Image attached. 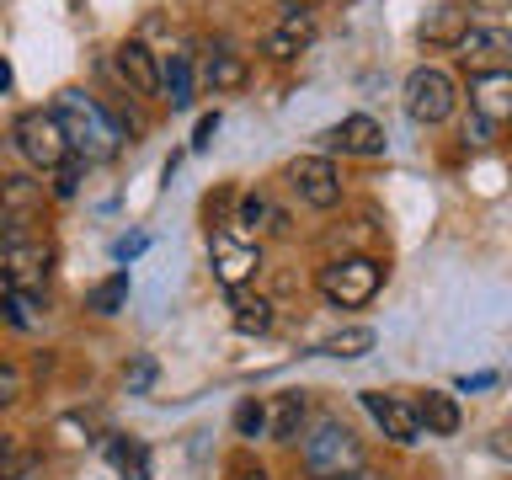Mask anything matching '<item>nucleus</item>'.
I'll use <instances>...</instances> for the list:
<instances>
[{"label": "nucleus", "mask_w": 512, "mask_h": 480, "mask_svg": "<svg viewBox=\"0 0 512 480\" xmlns=\"http://www.w3.org/2000/svg\"><path fill=\"white\" fill-rule=\"evenodd\" d=\"M54 118L64 123V139H70V155L80 160H112L123 150V123L86 91H59Z\"/></svg>", "instance_id": "obj_1"}, {"label": "nucleus", "mask_w": 512, "mask_h": 480, "mask_svg": "<svg viewBox=\"0 0 512 480\" xmlns=\"http://www.w3.org/2000/svg\"><path fill=\"white\" fill-rule=\"evenodd\" d=\"M48 272H54V240L43 230H32L27 219H0V278L11 288H38L48 283Z\"/></svg>", "instance_id": "obj_2"}, {"label": "nucleus", "mask_w": 512, "mask_h": 480, "mask_svg": "<svg viewBox=\"0 0 512 480\" xmlns=\"http://www.w3.org/2000/svg\"><path fill=\"white\" fill-rule=\"evenodd\" d=\"M299 464L310 480H347L363 470V443L352 438V427L342 416H320L299 443Z\"/></svg>", "instance_id": "obj_3"}, {"label": "nucleus", "mask_w": 512, "mask_h": 480, "mask_svg": "<svg viewBox=\"0 0 512 480\" xmlns=\"http://www.w3.org/2000/svg\"><path fill=\"white\" fill-rule=\"evenodd\" d=\"M315 283H320V299L336 304V310H363L384 288V262H374V256H336V262L320 267Z\"/></svg>", "instance_id": "obj_4"}, {"label": "nucleus", "mask_w": 512, "mask_h": 480, "mask_svg": "<svg viewBox=\"0 0 512 480\" xmlns=\"http://www.w3.org/2000/svg\"><path fill=\"white\" fill-rule=\"evenodd\" d=\"M11 144L32 171H59L64 160H70V139H64V123L54 118V107L48 112L43 107L22 112V118L11 123Z\"/></svg>", "instance_id": "obj_5"}, {"label": "nucleus", "mask_w": 512, "mask_h": 480, "mask_svg": "<svg viewBox=\"0 0 512 480\" xmlns=\"http://www.w3.org/2000/svg\"><path fill=\"white\" fill-rule=\"evenodd\" d=\"M454 107H459V86H454V75L438 70V64H416V70L406 75V112L416 123H443V118H454Z\"/></svg>", "instance_id": "obj_6"}, {"label": "nucleus", "mask_w": 512, "mask_h": 480, "mask_svg": "<svg viewBox=\"0 0 512 480\" xmlns=\"http://www.w3.org/2000/svg\"><path fill=\"white\" fill-rule=\"evenodd\" d=\"M208 262H214V278L230 288H246L256 278V267H262V246L246 235H235V230H214L208 235Z\"/></svg>", "instance_id": "obj_7"}, {"label": "nucleus", "mask_w": 512, "mask_h": 480, "mask_svg": "<svg viewBox=\"0 0 512 480\" xmlns=\"http://www.w3.org/2000/svg\"><path fill=\"white\" fill-rule=\"evenodd\" d=\"M454 54H459V64L470 75H496V70H507V64H512V32L502 22H475L454 43Z\"/></svg>", "instance_id": "obj_8"}, {"label": "nucleus", "mask_w": 512, "mask_h": 480, "mask_svg": "<svg viewBox=\"0 0 512 480\" xmlns=\"http://www.w3.org/2000/svg\"><path fill=\"white\" fill-rule=\"evenodd\" d=\"M288 187H294L299 203H310V208H336L342 203V171L331 166V155L288 160Z\"/></svg>", "instance_id": "obj_9"}, {"label": "nucleus", "mask_w": 512, "mask_h": 480, "mask_svg": "<svg viewBox=\"0 0 512 480\" xmlns=\"http://www.w3.org/2000/svg\"><path fill=\"white\" fill-rule=\"evenodd\" d=\"M310 43H315V11H304V6H288L278 22L262 32V54H267V59H278V64L299 59Z\"/></svg>", "instance_id": "obj_10"}, {"label": "nucleus", "mask_w": 512, "mask_h": 480, "mask_svg": "<svg viewBox=\"0 0 512 480\" xmlns=\"http://www.w3.org/2000/svg\"><path fill=\"white\" fill-rule=\"evenodd\" d=\"M363 411L379 422L384 438H395V443H422V416H416V400L368 390V395H363Z\"/></svg>", "instance_id": "obj_11"}, {"label": "nucleus", "mask_w": 512, "mask_h": 480, "mask_svg": "<svg viewBox=\"0 0 512 480\" xmlns=\"http://www.w3.org/2000/svg\"><path fill=\"white\" fill-rule=\"evenodd\" d=\"M470 112H475V118H486L491 128L512 123V70L475 75V86H470Z\"/></svg>", "instance_id": "obj_12"}, {"label": "nucleus", "mask_w": 512, "mask_h": 480, "mask_svg": "<svg viewBox=\"0 0 512 480\" xmlns=\"http://www.w3.org/2000/svg\"><path fill=\"white\" fill-rule=\"evenodd\" d=\"M326 144H331V150H342V155L374 160V155H384V128L368 118V112H352V118H342V123L326 134Z\"/></svg>", "instance_id": "obj_13"}, {"label": "nucleus", "mask_w": 512, "mask_h": 480, "mask_svg": "<svg viewBox=\"0 0 512 480\" xmlns=\"http://www.w3.org/2000/svg\"><path fill=\"white\" fill-rule=\"evenodd\" d=\"M475 22H470V6H459V0H443V6H432L427 16H422V43L427 48H454L464 32H470Z\"/></svg>", "instance_id": "obj_14"}, {"label": "nucleus", "mask_w": 512, "mask_h": 480, "mask_svg": "<svg viewBox=\"0 0 512 480\" xmlns=\"http://www.w3.org/2000/svg\"><path fill=\"white\" fill-rule=\"evenodd\" d=\"M203 86L208 91H240L251 80V64H246V54H235L230 43H219V48H208L203 54Z\"/></svg>", "instance_id": "obj_15"}, {"label": "nucleus", "mask_w": 512, "mask_h": 480, "mask_svg": "<svg viewBox=\"0 0 512 480\" xmlns=\"http://www.w3.org/2000/svg\"><path fill=\"white\" fill-rule=\"evenodd\" d=\"M118 75H123L139 96H160V64H155V54H150L139 38L118 48Z\"/></svg>", "instance_id": "obj_16"}, {"label": "nucleus", "mask_w": 512, "mask_h": 480, "mask_svg": "<svg viewBox=\"0 0 512 480\" xmlns=\"http://www.w3.org/2000/svg\"><path fill=\"white\" fill-rule=\"evenodd\" d=\"M416 416H422V432H427V438H454V432H459V400L443 395V390L416 395Z\"/></svg>", "instance_id": "obj_17"}, {"label": "nucleus", "mask_w": 512, "mask_h": 480, "mask_svg": "<svg viewBox=\"0 0 512 480\" xmlns=\"http://www.w3.org/2000/svg\"><path fill=\"white\" fill-rule=\"evenodd\" d=\"M230 320H235V331H246V336H262L272 331V299L267 294H246V288H235L230 294Z\"/></svg>", "instance_id": "obj_18"}, {"label": "nucleus", "mask_w": 512, "mask_h": 480, "mask_svg": "<svg viewBox=\"0 0 512 480\" xmlns=\"http://www.w3.org/2000/svg\"><path fill=\"white\" fill-rule=\"evenodd\" d=\"M160 96H166L176 112L192 107V54H166L160 59Z\"/></svg>", "instance_id": "obj_19"}, {"label": "nucleus", "mask_w": 512, "mask_h": 480, "mask_svg": "<svg viewBox=\"0 0 512 480\" xmlns=\"http://www.w3.org/2000/svg\"><path fill=\"white\" fill-rule=\"evenodd\" d=\"M299 427H304V395L288 390V395L272 400V411H267V438L272 443H294Z\"/></svg>", "instance_id": "obj_20"}, {"label": "nucleus", "mask_w": 512, "mask_h": 480, "mask_svg": "<svg viewBox=\"0 0 512 480\" xmlns=\"http://www.w3.org/2000/svg\"><path fill=\"white\" fill-rule=\"evenodd\" d=\"M107 464L118 480H150V448L139 438H107Z\"/></svg>", "instance_id": "obj_21"}, {"label": "nucleus", "mask_w": 512, "mask_h": 480, "mask_svg": "<svg viewBox=\"0 0 512 480\" xmlns=\"http://www.w3.org/2000/svg\"><path fill=\"white\" fill-rule=\"evenodd\" d=\"M38 203H43V182H32V176H0V208L11 219H22Z\"/></svg>", "instance_id": "obj_22"}, {"label": "nucleus", "mask_w": 512, "mask_h": 480, "mask_svg": "<svg viewBox=\"0 0 512 480\" xmlns=\"http://www.w3.org/2000/svg\"><path fill=\"white\" fill-rule=\"evenodd\" d=\"M123 304H128V272H112V278H102L86 294V310L91 315H118Z\"/></svg>", "instance_id": "obj_23"}, {"label": "nucleus", "mask_w": 512, "mask_h": 480, "mask_svg": "<svg viewBox=\"0 0 512 480\" xmlns=\"http://www.w3.org/2000/svg\"><path fill=\"white\" fill-rule=\"evenodd\" d=\"M0 310H6V320L16 331H38L43 326V310H38V294H32V288H11V294L0 299Z\"/></svg>", "instance_id": "obj_24"}, {"label": "nucleus", "mask_w": 512, "mask_h": 480, "mask_svg": "<svg viewBox=\"0 0 512 480\" xmlns=\"http://www.w3.org/2000/svg\"><path fill=\"white\" fill-rule=\"evenodd\" d=\"M315 352H326V358H363V352H374V331H368V326H347V331L326 336Z\"/></svg>", "instance_id": "obj_25"}, {"label": "nucleus", "mask_w": 512, "mask_h": 480, "mask_svg": "<svg viewBox=\"0 0 512 480\" xmlns=\"http://www.w3.org/2000/svg\"><path fill=\"white\" fill-rule=\"evenodd\" d=\"M240 224H251V230H283V214L272 208L267 192H246L240 198Z\"/></svg>", "instance_id": "obj_26"}, {"label": "nucleus", "mask_w": 512, "mask_h": 480, "mask_svg": "<svg viewBox=\"0 0 512 480\" xmlns=\"http://www.w3.org/2000/svg\"><path fill=\"white\" fill-rule=\"evenodd\" d=\"M235 432H240V438H262V432H267V406L240 400V406H235Z\"/></svg>", "instance_id": "obj_27"}, {"label": "nucleus", "mask_w": 512, "mask_h": 480, "mask_svg": "<svg viewBox=\"0 0 512 480\" xmlns=\"http://www.w3.org/2000/svg\"><path fill=\"white\" fill-rule=\"evenodd\" d=\"M22 395H27V374H22L16 363H0V411L16 406Z\"/></svg>", "instance_id": "obj_28"}, {"label": "nucleus", "mask_w": 512, "mask_h": 480, "mask_svg": "<svg viewBox=\"0 0 512 480\" xmlns=\"http://www.w3.org/2000/svg\"><path fill=\"white\" fill-rule=\"evenodd\" d=\"M48 176H54V187H48L54 198H75V187H80V160H64V166L48 171Z\"/></svg>", "instance_id": "obj_29"}, {"label": "nucleus", "mask_w": 512, "mask_h": 480, "mask_svg": "<svg viewBox=\"0 0 512 480\" xmlns=\"http://www.w3.org/2000/svg\"><path fill=\"white\" fill-rule=\"evenodd\" d=\"M150 379H155V363H150V358H139L134 368H128V390H144Z\"/></svg>", "instance_id": "obj_30"}, {"label": "nucleus", "mask_w": 512, "mask_h": 480, "mask_svg": "<svg viewBox=\"0 0 512 480\" xmlns=\"http://www.w3.org/2000/svg\"><path fill=\"white\" fill-rule=\"evenodd\" d=\"M214 134H219V112H203V118H198V134H192V144L203 150V144L214 139Z\"/></svg>", "instance_id": "obj_31"}, {"label": "nucleus", "mask_w": 512, "mask_h": 480, "mask_svg": "<svg viewBox=\"0 0 512 480\" xmlns=\"http://www.w3.org/2000/svg\"><path fill=\"white\" fill-rule=\"evenodd\" d=\"M464 139H470V144H491V123H486V118L464 123Z\"/></svg>", "instance_id": "obj_32"}, {"label": "nucleus", "mask_w": 512, "mask_h": 480, "mask_svg": "<svg viewBox=\"0 0 512 480\" xmlns=\"http://www.w3.org/2000/svg\"><path fill=\"white\" fill-rule=\"evenodd\" d=\"M144 251V235H128V240H118V262H128V256H139Z\"/></svg>", "instance_id": "obj_33"}, {"label": "nucleus", "mask_w": 512, "mask_h": 480, "mask_svg": "<svg viewBox=\"0 0 512 480\" xmlns=\"http://www.w3.org/2000/svg\"><path fill=\"white\" fill-rule=\"evenodd\" d=\"M491 379H496V374H464V379H459V390H486Z\"/></svg>", "instance_id": "obj_34"}, {"label": "nucleus", "mask_w": 512, "mask_h": 480, "mask_svg": "<svg viewBox=\"0 0 512 480\" xmlns=\"http://www.w3.org/2000/svg\"><path fill=\"white\" fill-rule=\"evenodd\" d=\"M0 91H11V64L0 59Z\"/></svg>", "instance_id": "obj_35"}, {"label": "nucleus", "mask_w": 512, "mask_h": 480, "mask_svg": "<svg viewBox=\"0 0 512 480\" xmlns=\"http://www.w3.org/2000/svg\"><path fill=\"white\" fill-rule=\"evenodd\" d=\"M347 480H384V475H374V470H358V475H347Z\"/></svg>", "instance_id": "obj_36"}, {"label": "nucleus", "mask_w": 512, "mask_h": 480, "mask_svg": "<svg viewBox=\"0 0 512 480\" xmlns=\"http://www.w3.org/2000/svg\"><path fill=\"white\" fill-rule=\"evenodd\" d=\"M480 6H486V11H496V6H507V0H480Z\"/></svg>", "instance_id": "obj_37"}, {"label": "nucleus", "mask_w": 512, "mask_h": 480, "mask_svg": "<svg viewBox=\"0 0 512 480\" xmlns=\"http://www.w3.org/2000/svg\"><path fill=\"white\" fill-rule=\"evenodd\" d=\"M240 480H267V475H240Z\"/></svg>", "instance_id": "obj_38"}, {"label": "nucleus", "mask_w": 512, "mask_h": 480, "mask_svg": "<svg viewBox=\"0 0 512 480\" xmlns=\"http://www.w3.org/2000/svg\"><path fill=\"white\" fill-rule=\"evenodd\" d=\"M0 438H6V427H0Z\"/></svg>", "instance_id": "obj_39"}]
</instances>
